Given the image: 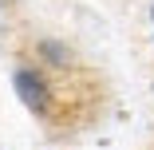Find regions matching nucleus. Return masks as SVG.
Here are the masks:
<instances>
[{
	"instance_id": "1",
	"label": "nucleus",
	"mask_w": 154,
	"mask_h": 150,
	"mask_svg": "<svg viewBox=\"0 0 154 150\" xmlns=\"http://www.w3.org/2000/svg\"><path fill=\"white\" fill-rule=\"evenodd\" d=\"M16 95L24 99V107L32 115H51V83L32 71V67H20L16 71Z\"/></svg>"
}]
</instances>
